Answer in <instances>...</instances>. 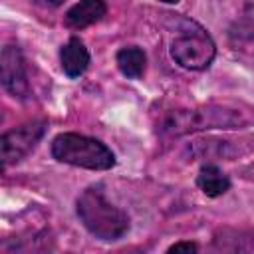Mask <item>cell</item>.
I'll list each match as a JSON object with an SVG mask.
<instances>
[{"label": "cell", "instance_id": "cell-1", "mask_svg": "<svg viewBox=\"0 0 254 254\" xmlns=\"http://www.w3.org/2000/svg\"><path fill=\"white\" fill-rule=\"evenodd\" d=\"M75 210L83 226L101 240H119L129 230V216L111 204L99 187L85 189L77 200Z\"/></svg>", "mask_w": 254, "mask_h": 254}, {"label": "cell", "instance_id": "cell-2", "mask_svg": "<svg viewBox=\"0 0 254 254\" xmlns=\"http://www.w3.org/2000/svg\"><path fill=\"white\" fill-rule=\"evenodd\" d=\"M52 155L60 163L91 171H107L115 165V155L105 143L79 133L56 135L52 141Z\"/></svg>", "mask_w": 254, "mask_h": 254}, {"label": "cell", "instance_id": "cell-3", "mask_svg": "<svg viewBox=\"0 0 254 254\" xmlns=\"http://www.w3.org/2000/svg\"><path fill=\"white\" fill-rule=\"evenodd\" d=\"M240 123V113L222 107H200V109H179L165 117L161 131L167 135H185L198 129L234 127Z\"/></svg>", "mask_w": 254, "mask_h": 254}, {"label": "cell", "instance_id": "cell-4", "mask_svg": "<svg viewBox=\"0 0 254 254\" xmlns=\"http://www.w3.org/2000/svg\"><path fill=\"white\" fill-rule=\"evenodd\" d=\"M171 56L181 67L204 69L212 64L216 56V46L202 28L185 30L171 42Z\"/></svg>", "mask_w": 254, "mask_h": 254}, {"label": "cell", "instance_id": "cell-5", "mask_svg": "<svg viewBox=\"0 0 254 254\" xmlns=\"http://www.w3.org/2000/svg\"><path fill=\"white\" fill-rule=\"evenodd\" d=\"M46 131V121L36 119L28 121L20 127H14L6 131L0 139V153H2V169H6L12 163L22 161L44 137Z\"/></svg>", "mask_w": 254, "mask_h": 254}, {"label": "cell", "instance_id": "cell-6", "mask_svg": "<svg viewBox=\"0 0 254 254\" xmlns=\"http://www.w3.org/2000/svg\"><path fill=\"white\" fill-rule=\"evenodd\" d=\"M0 79L4 89L18 97V99H26L30 95V83H28V75H26V65H24V58L18 46H6L2 50L0 56Z\"/></svg>", "mask_w": 254, "mask_h": 254}, {"label": "cell", "instance_id": "cell-7", "mask_svg": "<svg viewBox=\"0 0 254 254\" xmlns=\"http://www.w3.org/2000/svg\"><path fill=\"white\" fill-rule=\"evenodd\" d=\"M107 12L105 0H79L65 12V26L73 30L87 28L101 20Z\"/></svg>", "mask_w": 254, "mask_h": 254}, {"label": "cell", "instance_id": "cell-8", "mask_svg": "<svg viewBox=\"0 0 254 254\" xmlns=\"http://www.w3.org/2000/svg\"><path fill=\"white\" fill-rule=\"evenodd\" d=\"M60 62H62V69L65 71V75L69 77H79L89 64V52L85 48V44L79 38H69L67 44L62 48L60 52Z\"/></svg>", "mask_w": 254, "mask_h": 254}, {"label": "cell", "instance_id": "cell-9", "mask_svg": "<svg viewBox=\"0 0 254 254\" xmlns=\"http://www.w3.org/2000/svg\"><path fill=\"white\" fill-rule=\"evenodd\" d=\"M196 185L206 196H220L230 189V179L216 165H204L196 175Z\"/></svg>", "mask_w": 254, "mask_h": 254}, {"label": "cell", "instance_id": "cell-10", "mask_svg": "<svg viewBox=\"0 0 254 254\" xmlns=\"http://www.w3.org/2000/svg\"><path fill=\"white\" fill-rule=\"evenodd\" d=\"M115 62H117V67L119 71L125 75V77H131V79H137L143 75L145 71V64H147V58H145V52L137 46H127V48H121L115 56Z\"/></svg>", "mask_w": 254, "mask_h": 254}, {"label": "cell", "instance_id": "cell-11", "mask_svg": "<svg viewBox=\"0 0 254 254\" xmlns=\"http://www.w3.org/2000/svg\"><path fill=\"white\" fill-rule=\"evenodd\" d=\"M198 250V246L194 244V242H177V244H173L171 248H169V252H196Z\"/></svg>", "mask_w": 254, "mask_h": 254}, {"label": "cell", "instance_id": "cell-12", "mask_svg": "<svg viewBox=\"0 0 254 254\" xmlns=\"http://www.w3.org/2000/svg\"><path fill=\"white\" fill-rule=\"evenodd\" d=\"M36 4H40L44 8H58L60 4H64V0H36Z\"/></svg>", "mask_w": 254, "mask_h": 254}, {"label": "cell", "instance_id": "cell-13", "mask_svg": "<svg viewBox=\"0 0 254 254\" xmlns=\"http://www.w3.org/2000/svg\"><path fill=\"white\" fill-rule=\"evenodd\" d=\"M159 2H167V4H177L179 0H159Z\"/></svg>", "mask_w": 254, "mask_h": 254}]
</instances>
